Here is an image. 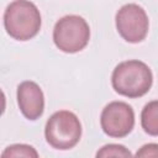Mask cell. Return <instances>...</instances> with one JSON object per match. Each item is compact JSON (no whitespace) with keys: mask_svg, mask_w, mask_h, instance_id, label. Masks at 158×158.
<instances>
[{"mask_svg":"<svg viewBox=\"0 0 158 158\" xmlns=\"http://www.w3.org/2000/svg\"><path fill=\"white\" fill-rule=\"evenodd\" d=\"M111 84L114 90L122 96L130 99L141 98L152 88V70L142 60H125L115 67L111 75Z\"/></svg>","mask_w":158,"mask_h":158,"instance_id":"1","label":"cell"},{"mask_svg":"<svg viewBox=\"0 0 158 158\" xmlns=\"http://www.w3.org/2000/svg\"><path fill=\"white\" fill-rule=\"evenodd\" d=\"M42 19L38 7L30 0H14L4 12V26L16 41H28L41 30Z\"/></svg>","mask_w":158,"mask_h":158,"instance_id":"2","label":"cell"},{"mask_svg":"<svg viewBox=\"0 0 158 158\" xmlns=\"http://www.w3.org/2000/svg\"><path fill=\"white\" fill-rule=\"evenodd\" d=\"M47 143L56 149L67 151L78 144L81 137V123L78 116L68 110L54 112L44 127Z\"/></svg>","mask_w":158,"mask_h":158,"instance_id":"3","label":"cell"},{"mask_svg":"<svg viewBox=\"0 0 158 158\" xmlns=\"http://www.w3.org/2000/svg\"><path fill=\"white\" fill-rule=\"evenodd\" d=\"M90 40V27L79 15H67L59 19L53 28V42L64 53H77L86 47Z\"/></svg>","mask_w":158,"mask_h":158,"instance_id":"4","label":"cell"},{"mask_svg":"<svg viewBox=\"0 0 158 158\" xmlns=\"http://www.w3.org/2000/svg\"><path fill=\"white\" fill-rule=\"evenodd\" d=\"M118 35L130 43L142 42L149 27L146 11L137 4H126L118 9L115 17Z\"/></svg>","mask_w":158,"mask_h":158,"instance_id":"5","label":"cell"},{"mask_svg":"<svg viewBox=\"0 0 158 158\" xmlns=\"http://www.w3.org/2000/svg\"><path fill=\"white\" fill-rule=\"evenodd\" d=\"M100 125L105 135L112 138L126 137L135 126V111L123 101L107 104L100 115Z\"/></svg>","mask_w":158,"mask_h":158,"instance_id":"6","label":"cell"},{"mask_svg":"<svg viewBox=\"0 0 158 158\" xmlns=\"http://www.w3.org/2000/svg\"><path fill=\"white\" fill-rule=\"evenodd\" d=\"M17 104L27 120L40 118L44 110V95L40 85L32 80L20 83L17 86Z\"/></svg>","mask_w":158,"mask_h":158,"instance_id":"7","label":"cell"},{"mask_svg":"<svg viewBox=\"0 0 158 158\" xmlns=\"http://www.w3.org/2000/svg\"><path fill=\"white\" fill-rule=\"evenodd\" d=\"M141 125L149 136H158V100L149 101L141 112Z\"/></svg>","mask_w":158,"mask_h":158,"instance_id":"8","label":"cell"},{"mask_svg":"<svg viewBox=\"0 0 158 158\" xmlns=\"http://www.w3.org/2000/svg\"><path fill=\"white\" fill-rule=\"evenodd\" d=\"M2 158H12V157H25V158H37L38 157V152L28 144H23V143H17V144H11L9 147H6L2 153H1Z\"/></svg>","mask_w":158,"mask_h":158,"instance_id":"9","label":"cell"},{"mask_svg":"<svg viewBox=\"0 0 158 158\" xmlns=\"http://www.w3.org/2000/svg\"><path fill=\"white\" fill-rule=\"evenodd\" d=\"M132 153L122 144H116V143H110L104 147H101L96 152L98 158H110V157H131Z\"/></svg>","mask_w":158,"mask_h":158,"instance_id":"10","label":"cell"},{"mask_svg":"<svg viewBox=\"0 0 158 158\" xmlns=\"http://www.w3.org/2000/svg\"><path fill=\"white\" fill-rule=\"evenodd\" d=\"M136 157H158V144L148 143V144L142 146L137 151Z\"/></svg>","mask_w":158,"mask_h":158,"instance_id":"11","label":"cell"}]
</instances>
